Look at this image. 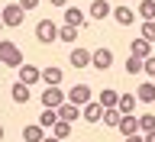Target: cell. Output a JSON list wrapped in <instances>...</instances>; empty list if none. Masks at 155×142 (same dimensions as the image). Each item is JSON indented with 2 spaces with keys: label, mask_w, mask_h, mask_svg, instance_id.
I'll return each mask as SVG.
<instances>
[{
  "label": "cell",
  "mask_w": 155,
  "mask_h": 142,
  "mask_svg": "<svg viewBox=\"0 0 155 142\" xmlns=\"http://www.w3.org/2000/svg\"><path fill=\"white\" fill-rule=\"evenodd\" d=\"M0 65H7V68H23V52H19L16 42H0Z\"/></svg>",
  "instance_id": "obj_1"
},
{
  "label": "cell",
  "mask_w": 155,
  "mask_h": 142,
  "mask_svg": "<svg viewBox=\"0 0 155 142\" xmlns=\"http://www.w3.org/2000/svg\"><path fill=\"white\" fill-rule=\"evenodd\" d=\"M36 39L42 42V45H52L58 39V26L52 23V19H39V26H36Z\"/></svg>",
  "instance_id": "obj_2"
},
{
  "label": "cell",
  "mask_w": 155,
  "mask_h": 142,
  "mask_svg": "<svg viewBox=\"0 0 155 142\" xmlns=\"http://www.w3.org/2000/svg\"><path fill=\"white\" fill-rule=\"evenodd\" d=\"M0 19H3V26H19V23L26 19V10L19 7V3H10V7H3Z\"/></svg>",
  "instance_id": "obj_3"
},
{
  "label": "cell",
  "mask_w": 155,
  "mask_h": 142,
  "mask_svg": "<svg viewBox=\"0 0 155 142\" xmlns=\"http://www.w3.org/2000/svg\"><path fill=\"white\" fill-rule=\"evenodd\" d=\"M65 100H68V94L61 87H45V94H42V107H48V110H58Z\"/></svg>",
  "instance_id": "obj_4"
},
{
  "label": "cell",
  "mask_w": 155,
  "mask_h": 142,
  "mask_svg": "<svg viewBox=\"0 0 155 142\" xmlns=\"http://www.w3.org/2000/svg\"><path fill=\"white\" fill-rule=\"evenodd\" d=\"M110 65H113V52H110V48H97V52H91V68H94V71H107Z\"/></svg>",
  "instance_id": "obj_5"
},
{
  "label": "cell",
  "mask_w": 155,
  "mask_h": 142,
  "mask_svg": "<svg viewBox=\"0 0 155 142\" xmlns=\"http://www.w3.org/2000/svg\"><path fill=\"white\" fill-rule=\"evenodd\" d=\"M68 104H74V107L91 104V87H87V84H74L71 91H68Z\"/></svg>",
  "instance_id": "obj_6"
},
{
  "label": "cell",
  "mask_w": 155,
  "mask_h": 142,
  "mask_svg": "<svg viewBox=\"0 0 155 142\" xmlns=\"http://www.w3.org/2000/svg\"><path fill=\"white\" fill-rule=\"evenodd\" d=\"M19 81L32 87L36 81H42V68H36V65H23V68H19Z\"/></svg>",
  "instance_id": "obj_7"
},
{
  "label": "cell",
  "mask_w": 155,
  "mask_h": 142,
  "mask_svg": "<svg viewBox=\"0 0 155 142\" xmlns=\"http://www.w3.org/2000/svg\"><path fill=\"white\" fill-rule=\"evenodd\" d=\"M81 116H84L87 123H100V116H104V107L97 104V100H91V104L81 107Z\"/></svg>",
  "instance_id": "obj_8"
},
{
  "label": "cell",
  "mask_w": 155,
  "mask_h": 142,
  "mask_svg": "<svg viewBox=\"0 0 155 142\" xmlns=\"http://www.w3.org/2000/svg\"><path fill=\"white\" fill-rule=\"evenodd\" d=\"M129 55H133V58H142V61H145V58L152 55V42H145V39L139 36L133 45H129Z\"/></svg>",
  "instance_id": "obj_9"
},
{
  "label": "cell",
  "mask_w": 155,
  "mask_h": 142,
  "mask_svg": "<svg viewBox=\"0 0 155 142\" xmlns=\"http://www.w3.org/2000/svg\"><path fill=\"white\" fill-rule=\"evenodd\" d=\"M65 23L68 26H87V16H84V10H78V7H65Z\"/></svg>",
  "instance_id": "obj_10"
},
{
  "label": "cell",
  "mask_w": 155,
  "mask_h": 142,
  "mask_svg": "<svg viewBox=\"0 0 155 142\" xmlns=\"http://www.w3.org/2000/svg\"><path fill=\"white\" fill-rule=\"evenodd\" d=\"M23 139H26V142H42V139H45V126H42V123L23 126Z\"/></svg>",
  "instance_id": "obj_11"
},
{
  "label": "cell",
  "mask_w": 155,
  "mask_h": 142,
  "mask_svg": "<svg viewBox=\"0 0 155 142\" xmlns=\"http://www.w3.org/2000/svg\"><path fill=\"white\" fill-rule=\"evenodd\" d=\"M61 68H55V65H48V68H42V81H45V87H58L61 84Z\"/></svg>",
  "instance_id": "obj_12"
},
{
  "label": "cell",
  "mask_w": 155,
  "mask_h": 142,
  "mask_svg": "<svg viewBox=\"0 0 155 142\" xmlns=\"http://www.w3.org/2000/svg\"><path fill=\"white\" fill-rule=\"evenodd\" d=\"M10 97H13L16 104H29V100H32V94H29V84H23V81H16V84L10 87Z\"/></svg>",
  "instance_id": "obj_13"
},
{
  "label": "cell",
  "mask_w": 155,
  "mask_h": 142,
  "mask_svg": "<svg viewBox=\"0 0 155 142\" xmlns=\"http://www.w3.org/2000/svg\"><path fill=\"white\" fill-rule=\"evenodd\" d=\"M116 129L123 133V139H126V136H136V133H139V120H136L133 113H126L123 120H120V126H116Z\"/></svg>",
  "instance_id": "obj_14"
},
{
  "label": "cell",
  "mask_w": 155,
  "mask_h": 142,
  "mask_svg": "<svg viewBox=\"0 0 155 142\" xmlns=\"http://www.w3.org/2000/svg\"><path fill=\"white\" fill-rule=\"evenodd\" d=\"M91 16L94 19H107V16H113V7H110L107 0H94V3H91Z\"/></svg>",
  "instance_id": "obj_15"
},
{
  "label": "cell",
  "mask_w": 155,
  "mask_h": 142,
  "mask_svg": "<svg viewBox=\"0 0 155 142\" xmlns=\"http://www.w3.org/2000/svg\"><path fill=\"white\" fill-rule=\"evenodd\" d=\"M68 58H71V65H74V68H87V65H91V52L81 48V45L71 48V55H68Z\"/></svg>",
  "instance_id": "obj_16"
},
{
  "label": "cell",
  "mask_w": 155,
  "mask_h": 142,
  "mask_svg": "<svg viewBox=\"0 0 155 142\" xmlns=\"http://www.w3.org/2000/svg\"><path fill=\"white\" fill-rule=\"evenodd\" d=\"M113 19L120 23V26H133V23H136V13L129 7H113Z\"/></svg>",
  "instance_id": "obj_17"
},
{
  "label": "cell",
  "mask_w": 155,
  "mask_h": 142,
  "mask_svg": "<svg viewBox=\"0 0 155 142\" xmlns=\"http://www.w3.org/2000/svg\"><path fill=\"white\" fill-rule=\"evenodd\" d=\"M58 116H61L65 123H74L78 116H81V107H74V104H68V100H65V104L58 107Z\"/></svg>",
  "instance_id": "obj_18"
},
{
  "label": "cell",
  "mask_w": 155,
  "mask_h": 142,
  "mask_svg": "<svg viewBox=\"0 0 155 142\" xmlns=\"http://www.w3.org/2000/svg\"><path fill=\"white\" fill-rule=\"evenodd\" d=\"M97 104L104 107V110H107V107H116V104H120V94H116L113 87H104V91H100V97H97Z\"/></svg>",
  "instance_id": "obj_19"
},
{
  "label": "cell",
  "mask_w": 155,
  "mask_h": 142,
  "mask_svg": "<svg viewBox=\"0 0 155 142\" xmlns=\"http://www.w3.org/2000/svg\"><path fill=\"white\" fill-rule=\"evenodd\" d=\"M136 104H139V97H136V94H120V104H116V110H120V113H133V110H136Z\"/></svg>",
  "instance_id": "obj_20"
},
{
  "label": "cell",
  "mask_w": 155,
  "mask_h": 142,
  "mask_svg": "<svg viewBox=\"0 0 155 142\" xmlns=\"http://www.w3.org/2000/svg\"><path fill=\"white\" fill-rule=\"evenodd\" d=\"M136 97H139L142 104H155V84H152V81H145V84H139Z\"/></svg>",
  "instance_id": "obj_21"
},
{
  "label": "cell",
  "mask_w": 155,
  "mask_h": 142,
  "mask_svg": "<svg viewBox=\"0 0 155 142\" xmlns=\"http://www.w3.org/2000/svg\"><path fill=\"white\" fill-rule=\"evenodd\" d=\"M100 120H104V126H120V120H123V113H120L116 107H107Z\"/></svg>",
  "instance_id": "obj_22"
},
{
  "label": "cell",
  "mask_w": 155,
  "mask_h": 142,
  "mask_svg": "<svg viewBox=\"0 0 155 142\" xmlns=\"http://www.w3.org/2000/svg\"><path fill=\"white\" fill-rule=\"evenodd\" d=\"M58 120H61V116H58V110H48V107L42 110V116H39V123L45 126V129H52V126H55Z\"/></svg>",
  "instance_id": "obj_23"
},
{
  "label": "cell",
  "mask_w": 155,
  "mask_h": 142,
  "mask_svg": "<svg viewBox=\"0 0 155 142\" xmlns=\"http://www.w3.org/2000/svg\"><path fill=\"white\" fill-rule=\"evenodd\" d=\"M58 39H61V42H68V45H71V42H78V26H61L58 29Z\"/></svg>",
  "instance_id": "obj_24"
},
{
  "label": "cell",
  "mask_w": 155,
  "mask_h": 142,
  "mask_svg": "<svg viewBox=\"0 0 155 142\" xmlns=\"http://www.w3.org/2000/svg\"><path fill=\"white\" fill-rule=\"evenodd\" d=\"M139 36L155 45V19H142V32H139Z\"/></svg>",
  "instance_id": "obj_25"
},
{
  "label": "cell",
  "mask_w": 155,
  "mask_h": 142,
  "mask_svg": "<svg viewBox=\"0 0 155 142\" xmlns=\"http://www.w3.org/2000/svg\"><path fill=\"white\" fill-rule=\"evenodd\" d=\"M155 129V113H142L139 116V133H152Z\"/></svg>",
  "instance_id": "obj_26"
},
{
  "label": "cell",
  "mask_w": 155,
  "mask_h": 142,
  "mask_svg": "<svg viewBox=\"0 0 155 142\" xmlns=\"http://www.w3.org/2000/svg\"><path fill=\"white\" fill-rule=\"evenodd\" d=\"M139 16L142 19H155V0H142V3H139Z\"/></svg>",
  "instance_id": "obj_27"
},
{
  "label": "cell",
  "mask_w": 155,
  "mask_h": 142,
  "mask_svg": "<svg viewBox=\"0 0 155 142\" xmlns=\"http://www.w3.org/2000/svg\"><path fill=\"white\" fill-rule=\"evenodd\" d=\"M52 129H55V139H68L71 136V123H65V120H58Z\"/></svg>",
  "instance_id": "obj_28"
},
{
  "label": "cell",
  "mask_w": 155,
  "mask_h": 142,
  "mask_svg": "<svg viewBox=\"0 0 155 142\" xmlns=\"http://www.w3.org/2000/svg\"><path fill=\"white\" fill-rule=\"evenodd\" d=\"M126 71H129V74H142V58H126Z\"/></svg>",
  "instance_id": "obj_29"
},
{
  "label": "cell",
  "mask_w": 155,
  "mask_h": 142,
  "mask_svg": "<svg viewBox=\"0 0 155 142\" xmlns=\"http://www.w3.org/2000/svg\"><path fill=\"white\" fill-rule=\"evenodd\" d=\"M142 74H149V78H155V55H149L142 61Z\"/></svg>",
  "instance_id": "obj_30"
},
{
  "label": "cell",
  "mask_w": 155,
  "mask_h": 142,
  "mask_svg": "<svg viewBox=\"0 0 155 142\" xmlns=\"http://www.w3.org/2000/svg\"><path fill=\"white\" fill-rule=\"evenodd\" d=\"M19 7L29 13V10H36V7H39V0H19Z\"/></svg>",
  "instance_id": "obj_31"
},
{
  "label": "cell",
  "mask_w": 155,
  "mask_h": 142,
  "mask_svg": "<svg viewBox=\"0 0 155 142\" xmlns=\"http://www.w3.org/2000/svg\"><path fill=\"white\" fill-rule=\"evenodd\" d=\"M126 142H145V139H142L139 133H136V136H126Z\"/></svg>",
  "instance_id": "obj_32"
},
{
  "label": "cell",
  "mask_w": 155,
  "mask_h": 142,
  "mask_svg": "<svg viewBox=\"0 0 155 142\" xmlns=\"http://www.w3.org/2000/svg\"><path fill=\"white\" fill-rule=\"evenodd\" d=\"M142 139H145V142H155V129H152V133H145Z\"/></svg>",
  "instance_id": "obj_33"
},
{
  "label": "cell",
  "mask_w": 155,
  "mask_h": 142,
  "mask_svg": "<svg viewBox=\"0 0 155 142\" xmlns=\"http://www.w3.org/2000/svg\"><path fill=\"white\" fill-rule=\"evenodd\" d=\"M48 3H52V7H65L68 0H48Z\"/></svg>",
  "instance_id": "obj_34"
},
{
  "label": "cell",
  "mask_w": 155,
  "mask_h": 142,
  "mask_svg": "<svg viewBox=\"0 0 155 142\" xmlns=\"http://www.w3.org/2000/svg\"><path fill=\"white\" fill-rule=\"evenodd\" d=\"M42 142H61V139H55V136H45V139H42Z\"/></svg>",
  "instance_id": "obj_35"
},
{
  "label": "cell",
  "mask_w": 155,
  "mask_h": 142,
  "mask_svg": "<svg viewBox=\"0 0 155 142\" xmlns=\"http://www.w3.org/2000/svg\"><path fill=\"white\" fill-rule=\"evenodd\" d=\"M0 142H3V126H0Z\"/></svg>",
  "instance_id": "obj_36"
},
{
  "label": "cell",
  "mask_w": 155,
  "mask_h": 142,
  "mask_svg": "<svg viewBox=\"0 0 155 142\" xmlns=\"http://www.w3.org/2000/svg\"><path fill=\"white\" fill-rule=\"evenodd\" d=\"M0 26H3V19H0Z\"/></svg>",
  "instance_id": "obj_37"
}]
</instances>
